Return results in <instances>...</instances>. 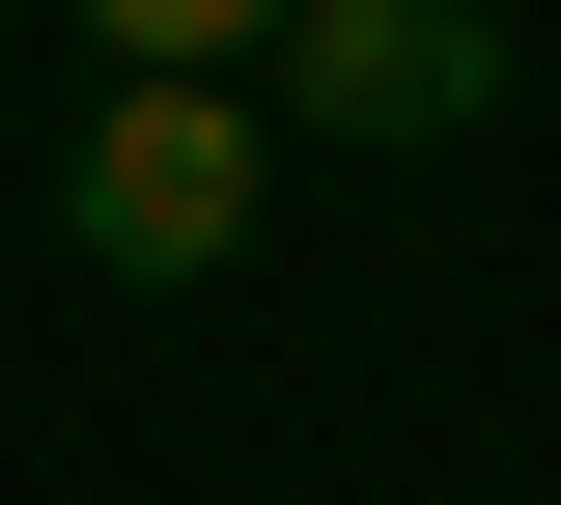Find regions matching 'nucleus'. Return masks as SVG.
Listing matches in <instances>:
<instances>
[{
    "label": "nucleus",
    "mask_w": 561,
    "mask_h": 505,
    "mask_svg": "<svg viewBox=\"0 0 561 505\" xmlns=\"http://www.w3.org/2000/svg\"><path fill=\"white\" fill-rule=\"evenodd\" d=\"M253 197H280L253 84H113V113L57 141V225H84V282H225V253H253Z\"/></svg>",
    "instance_id": "obj_1"
},
{
    "label": "nucleus",
    "mask_w": 561,
    "mask_h": 505,
    "mask_svg": "<svg viewBox=\"0 0 561 505\" xmlns=\"http://www.w3.org/2000/svg\"><path fill=\"white\" fill-rule=\"evenodd\" d=\"M280 113L365 141V169L478 141V113H505V0H280Z\"/></svg>",
    "instance_id": "obj_2"
},
{
    "label": "nucleus",
    "mask_w": 561,
    "mask_h": 505,
    "mask_svg": "<svg viewBox=\"0 0 561 505\" xmlns=\"http://www.w3.org/2000/svg\"><path fill=\"white\" fill-rule=\"evenodd\" d=\"M113 28V84H225V57H280V0H84Z\"/></svg>",
    "instance_id": "obj_3"
}]
</instances>
